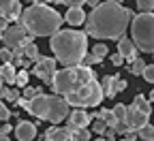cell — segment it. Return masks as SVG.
<instances>
[{"instance_id": "obj_19", "label": "cell", "mask_w": 154, "mask_h": 141, "mask_svg": "<svg viewBox=\"0 0 154 141\" xmlns=\"http://www.w3.org/2000/svg\"><path fill=\"white\" fill-rule=\"evenodd\" d=\"M0 75H2V79L7 84H15V77H17V71L13 64H5L2 69H0Z\"/></svg>"}, {"instance_id": "obj_25", "label": "cell", "mask_w": 154, "mask_h": 141, "mask_svg": "<svg viewBox=\"0 0 154 141\" xmlns=\"http://www.w3.org/2000/svg\"><path fill=\"white\" fill-rule=\"evenodd\" d=\"M111 113H113V118H116V122H124V118H126V105L118 103V105L111 109Z\"/></svg>"}, {"instance_id": "obj_27", "label": "cell", "mask_w": 154, "mask_h": 141, "mask_svg": "<svg viewBox=\"0 0 154 141\" xmlns=\"http://www.w3.org/2000/svg\"><path fill=\"white\" fill-rule=\"evenodd\" d=\"M71 141H90V133L86 128H79V130L71 133Z\"/></svg>"}, {"instance_id": "obj_21", "label": "cell", "mask_w": 154, "mask_h": 141, "mask_svg": "<svg viewBox=\"0 0 154 141\" xmlns=\"http://www.w3.org/2000/svg\"><path fill=\"white\" fill-rule=\"evenodd\" d=\"M96 120H103V122L107 124V128H111V126L116 124V118H113L111 109H101L99 113H96Z\"/></svg>"}, {"instance_id": "obj_7", "label": "cell", "mask_w": 154, "mask_h": 141, "mask_svg": "<svg viewBox=\"0 0 154 141\" xmlns=\"http://www.w3.org/2000/svg\"><path fill=\"white\" fill-rule=\"evenodd\" d=\"M19 107H26L32 115L41 118V120H47V113H49V96L47 94H36L34 98L26 100V98H19L17 100Z\"/></svg>"}, {"instance_id": "obj_42", "label": "cell", "mask_w": 154, "mask_h": 141, "mask_svg": "<svg viewBox=\"0 0 154 141\" xmlns=\"http://www.w3.org/2000/svg\"><path fill=\"white\" fill-rule=\"evenodd\" d=\"M86 2H88L92 9H96V7H99V0H86Z\"/></svg>"}, {"instance_id": "obj_32", "label": "cell", "mask_w": 154, "mask_h": 141, "mask_svg": "<svg viewBox=\"0 0 154 141\" xmlns=\"http://www.w3.org/2000/svg\"><path fill=\"white\" fill-rule=\"evenodd\" d=\"M141 77L146 79L148 84H154V64H148V66H146V71L141 73Z\"/></svg>"}, {"instance_id": "obj_29", "label": "cell", "mask_w": 154, "mask_h": 141, "mask_svg": "<svg viewBox=\"0 0 154 141\" xmlns=\"http://www.w3.org/2000/svg\"><path fill=\"white\" fill-rule=\"evenodd\" d=\"M143 71H146V62H143L141 58H137V60L133 62V66H131V73H133V75H141Z\"/></svg>"}, {"instance_id": "obj_8", "label": "cell", "mask_w": 154, "mask_h": 141, "mask_svg": "<svg viewBox=\"0 0 154 141\" xmlns=\"http://www.w3.org/2000/svg\"><path fill=\"white\" fill-rule=\"evenodd\" d=\"M2 41L7 43L9 49H15V47H19V45L32 43V36L26 34V28H24V26H17V24H15V26H7V28H5Z\"/></svg>"}, {"instance_id": "obj_33", "label": "cell", "mask_w": 154, "mask_h": 141, "mask_svg": "<svg viewBox=\"0 0 154 141\" xmlns=\"http://www.w3.org/2000/svg\"><path fill=\"white\" fill-rule=\"evenodd\" d=\"M92 130H94V133H99V135H105V130H107V124L103 122V120H94V124H92Z\"/></svg>"}, {"instance_id": "obj_4", "label": "cell", "mask_w": 154, "mask_h": 141, "mask_svg": "<svg viewBox=\"0 0 154 141\" xmlns=\"http://www.w3.org/2000/svg\"><path fill=\"white\" fill-rule=\"evenodd\" d=\"M92 79H96V77H94L90 66H82V64L79 66H66V69L56 73L51 88H54V92L58 96H69V94H73L77 90H82L86 84L92 81Z\"/></svg>"}, {"instance_id": "obj_17", "label": "cell", "mask_w": 154, "mask_h": 141, "mask_svg": "<svg viewBox=\"0 0 154 141\" xmlns=\"http://www.w3.org/2000/svg\"><path fill=\"white\" fill-rule=\"evenodd\" d=\"M116 79H118V75H107L103 77V81H101V90H103V96L105 98H113L116 94Z\"/></svg>"}, {"instance_id": "obj_31", "label": "cell", "mask_w": 154, "mask_h": 141, "mask_svg": "<svg viewBox=\"0 0 154 141\" xmlns=\"http://www.w3.org/2000/svg\"><path fill=\"white\" fill-rule=\"evenodd\" d=\"M28 77H30L28 71H19L17 77H15V84H17V86H22V88H26V86H28Z\"/></svg>"}, {"instance_id": "obj_1", "label": "cell", "mask_w": 154, "mask_h": 141, "mask_svg": "<svg viewBox=\"0 0 154 141\" xmlns=\"http://www.w3.org/2000/svg\"><path fill=\"white\" fill-rule=\"evenodd\" d=\"M133 11L122 7L120 2H113V0H107V2H101L96 9H92V13L86 17V32L94 38H120L124 36L128 22L133 19Z\"/></svg>"}, {"instance_id": "obj_13", "label": "cell", "mask_w": 154, "mask_h": 141, "mask_svg": "<svg viewBox=\"0 0 154 141\" xmlns=\"http://www.w3.org/2000/svg\"><path fill=\"white\" fill-rule=\"evenodd\" d=\"M0 17L2 19L22 17V5H19V0H0Z\"/></svg>"}, {"instance_id": "obj_11", "label": "cell", "mask_w": 154, "mask_h": 141, "mask_svg": "<svg viewBox=\"0 0 154 141\" xmlns=\"http://www.w3.org/2000/svg\"><path fill=\"white\" fill-rule=\"evenodd\" d=\"M148 122H150V113H143L141 109H137L135 105H128V107H126L124 124L128 126V130H135V133H137V130L143 128Z\"/></svg>"}, {"instance_id": "obj_50", "label": "cell", "mask_w": 154, "mask_h": 141, "mask_svg": "<svg viewBox=\"0 0 154 141\" xmlns=\"http://www.w3.org/2000/svg\"><path fill=\"white\" fill-rule=\"evenodd\" d=\"M152 56H154V54H152Z\"/></svg>"}, {"instance_id": "obj_20", "label": "cell", "mask_w": 154, "mask_h": 141, "mask_svg": "<svg viewBox=\"0 0 154 141\" xmlns=\"http://www.w3.org/2000/svg\"><path fill=\"white\" fill-rule=\"evenodd\" d=\"M133 105L137 107V109H141L143 113H152V105H150V100H148V98H146L143 94H137V96H135Z\"/></svg>"}, {"instance_id": "obj_22", "label": "cell", "mask_w": 154, "mask_h": 141, "mask_svg": "<svg viewBox=\"0 0 154 141\" xmlns=\"http://www.w3.org/2000/svg\"><path fill=\"white\" fill-rule=\"evenodd\" d=\"M0 98L9 100V103H17V100H19V92L15 88H2V90H0Z\"/></svg>"}, {"instance_id": "obj_43", "label": "cell", "mask_w": 154, "mask_h": 141, "mask_svg": "<svg viewBox=\"0 0 154 141\" xmlns=\"http://www.w3.org/2000/svg\"><path fill=\"white\" fill-rule=\"evenodd\" d=\"M2 84H5V79H2V75H0V90H2Z\"/></svg>"}, {"instance_id": "obj_30", "label": "cell", "mask_w": 154, "mask_h": 141, "mask_svg": "<svg viewBox=\"0 0 154 141\" xmlns=\"http://www.w3.org/2000/svg\"><path fill=\"white\" fill-rule=\"evenodd\" d=\"M0 58H2L5 64H13V62H15V56H13V51H11L9 47H5L2 51H0Z\"/></svg>"}, {"instance_id": "obj_18", "label": "cell", "mask_w": 154, "mask_h": 141, "mask_svg": "<svg viewBox=\"0 0 154 141\" xmlns=\"http://www.w3.org/2000/svg\"><path fill=\"white\" fill-rule=\"evenodd\" d=\"M64 19H66L71 26H79V24L86 22V13H84V9H69Z\"/></svg>"}, {"instance_id": "obj_12", "label": "cell", "mask_w": 154, "mask_h": 141, "mask_svg": "<svg viewBox=\"0 0 154 141\" xmlns=\"http://www.w3.org/2000/svg\"><path fill=\"white\" fill-rule=\"evenodd\" d=\"M88 124H90V113L86 109H75V111H71L66 130L69 133H75V130H79V128H86Z\"/></svg>"}, {"instance_id": "obj_47", "label": "cell", "mask_w": 154, "mask_h": 141, "mask_svg": "<svg viewBox=\"0 0 154 141\" xmlns=\"http://www.w3.org/2000/svg\"><path fill=\"white\" fill-rule=\"evenodd\" d=\"M2 32H5V30H0V41H2Z\"/></svg>"}, {"instance_id": "obj_45", "label": "cell", "mask_w": 154, "mask_h": 141, "mask_svg": "<svg viewBox=\"0 0 154 141\" xmlns=\"http://www.w3.org/2000/svg\"><path fill=\"white\" fill-rule=\"evenodd\" d=\"M94 141H107V139H103V137H99V139H94Z\"/></svg>"}, {"instance_id": "obj_2", "label": "cell", "mask_w": 154, "mask_h": 141, "mask_svg": "<svg viewBox=\"0 0 154 141\" xmlns=\"http://www.w3.org/2000/svg\"><path fill=\"white\" fill-rule=\"evenodd\" d=\"M49 47L64 66H79L88 51V38L79 30H58L51 36Z\"/></svg>"}, {"instance_id": "obj_41", "label": "cell", "mask_w": 154, "mask_h": 141, "mask_svg": "<svg viewBox=\"0 0 154 141\" xmlns=\"http://www.w3.org/2000/svg\"><path fill=\"white\" fill-rule=\"evenodd\" d=\"M135 139H137V133H126V141H135Z\"/></svg>"}, {"instance_id": "obj_16", "label": "cell", "mask_w": 154, "mask_h": 141, "mask_svg": "<svg viewBox=\"0 0 154 141\" xmlns=\"http://www.w3.org/2000/svg\"><path fill=\"white\" fill-rule=\"evenodd\" d=\"M41 141H71V133H69L66 128H56V126H51V128L45 133V137H43Z\"/></svg>"}, {"instance_id": "obj_39", "label": "cell", "mask_w": 154, "mask_h": 141, "mask_svg": "<svg viewBox=\"0 0 154 141\" xmlns=\"http://www.w3.org/2000/svg\"><path fill=\"white\" fill-rule=\"evenodd\" d=\"M11 130H13V128H11L9 124H5L2 128H0V137H9V133H11Z\"/></svg>"}, {"instance_id": "obj_26", "label": "cell", "mask_w": 154, "mask_h": 141, "mask_svg": "<svg viewBox=\"0 0 154 141\" xmlns=\"http://www.w3.org/2000/svg\"><path fill=\"white\" fill-rule=\"evenodd\" d=\"M107 54H109V49H107V45H103V43H96V45L92 47V56L99 58V60H103Z\"/></svg>"}, {"instance_id": "obj_34", "label": "cell", "mask_w": 154, "mask_h": 141, "mask_svg": "<svg viewBox=\"0 0 154 141\" xmlns=\"http://www.w3.org/2000/svg\"><path fill=\"white\" fill-rule=\"evenodd\" d=\"M11 118V111L5 103H0V122H7V120Z\"/></svg>"}, {"instance_id": "obj_36", "label": "cell", "mask_w": 154, "mask_h": 141, "mask_svg": "<svg viewBox=\"0 0 154 141\" xmlns=\"http://www.w3.org/2000/svg\"><path fill=\"white\" fill-rule=\"evenodd\" d=\"M69 9H82L84 5H86V0H66V2H64Z\"/></svg>"}, {"instance_id": "obj_5", "label": "cell", "mask_w": 154, "mask_h": 141, "mask_svg": "<svg viewBox=\"0 0 154 141\" xmlns=\"http://www.w3.org/2000/svg\"><path fill=\"white\" fill-rule=\"evenodd\" d=\"M133 43L143 54H154V13H139L131 24Z\"/></svg>"}, {"instance_id": "obj_37", "label": "cell", "mask_w": 154, "mask_h": 141, "mask_svg": "<svg viewBox=\"0 0 154 141\" xmlns=\"http://www.w3.org/2000/svg\"><path fill=\"white\" fill-rule=\"evenodd\" d=\"M111 64H113V66H122V64H124V58H122L120 54H113V56H111Z\"/></svg>"}, {"instance_id": "obj_14", "label": "cell", "mask_w": 154, "mask_h": 141, "mask_svg": "<svg viewBox=\"0 0 154 141\" xmlns=\"http://www.w3.org/2000/svg\"><path fill=\"white\" fill-rule=\"evenodd\" d=\"M15 137H17V141H32L36 137V126L32 122L22 120V122L15 126Z\"/></svg>"}, {"instance_id": "obj_46", "label": "cell", "mask_w": 154, "mask_h": 141, "mask_svg": "<svg viewBox=\"0 0 154 141\" xmlns=\"http://www.w3.org/2000/svg\"><path fill=\"white\" fill-rule=\"evenodd\" d=\"M54 2H66V0H54Z\"/></svg>"}, {"instance_id": "obj_23", "label": "cell", "mask_w": 154, "mask_h": 141, "mask_svg": "<svg viewBox=\"0 0 154 141\" xmlns=\"http://www.w3.org/2000/svg\"><path fill=\"white\" fill-rule=\"evenodd\" d=\"M22 49H24V58H26V60H32V62H36V58H38V49H36V45H34V43L22 45Z\"/></svg>"}, {"instance_id": "obj_24", "label": "cell", "mask_w": 154, "mask_h": 141, "mask_svg": "<svg viewBox=\"0 0 154 141\" xmlns=\"http://www.w3.org/2000/svg\"><path fill=\"white\" fill-rule=\"evenodd\" d=\"M137 137H141L143 141H154V126L146 124L143 128H139V130H137Z\"/></svg>"}, {"instance_id": "obj_49", "label": "cell", "mask_w": 154, "mask_h": 141, "mask_svg": "<svg viewBox=\"0 0 154 141\" xmlns=\"http://www.w3.org/2000/svg\"><path fill=\"white\" fill-rule=\"evenodd\" d=\"M122 141H126V139H122Z\"/></svg>"}, {"instance_id": "obj_28", "label": "cell", "mask_w": 154, "mask_h": 141, "mask_svg": "<svg viewBox=\"0 0 154 141\" xmlns=\"http://www.w3.org/2000/svg\"><path fill=\"white\" fill-rule=\"evenodd\" d=\"M137 9L141 13H152L154 11V0H137Z\"/></svg>"}, {"instance_id": "obj_35", "label": "cell", "mask_w": 154, "mask_h": 141, "mask_svg": "<svg viewBox=\"0 0 154 141\" xmlns=\"http://www.w3.org/2000/svg\"><path fill=\"white\" fill-rule=\"evenodd\" d=\"M101 62H103V60H99V58H94V56L90 54V56H86V58H84V62H82V66H90V64H101Z\"/></svg>"}, {"instance_id": "obj_10", "label": "cell", "mask_w": 154, "mask_h": 141, "mask_svg": "<svg viewBox=\"0 0 154 141\" xmlns=\"http://www.w3.org/2000/svg\"><path fill=\"white\" fill-rule=\"evenodd\" d=\"M56 60L54 58H41L38 56L36 58V62H34V75L38 77V79H43V84H54V77H56Z\"/></svg>"}, {"instance_id": "obj_38", "label": "cell", "mask_w": 154, "mask_h": 141, "mask_svg": "<svg viewBox=\"0 0 154 141\" xmlns=\"http://www.w3.org/2000/svg\"><path fill=\"white\" fill-rule=\"evenodd\" d=\"M126 86H128V84H126V79H120V77L116 79V92H122V90H126Z\"/></svg>"}, {"instance_id": "obj_9", "label": "cell", "mask_w": 154, "mask_h": 141, "mask_svg": "<svg viewBox=\"0 0 154 141\" xmlns=\"http://www.w3.org/2000/svg\"><path fill=\"white\" fill-rule=\"evenodd\" d=\"M69 103H66V98L64 96H49V113H47V120L51 124H58V122H62V120L71 113L69 111Z\"/></svg>"}, {"instance_id": "obj_44", "label": "cell", "mask_w": 154, "mask_h": 141, "mask_svg": "<svg viewBox=\"0 0 154 141\" xmlns=\"http://www.w3.org/2000/svg\"><path fill=\"white\" fill-rule=\"evenodd\" d=\"M0 141H9V137H0Z\"/></svg>"}, {"instance_id": "obj_40", "label": "cell", "mask_w": 154, "mask_h": 141, "mask_svg": "<svg viewBox=\"0 0 154 141\" xmlns=\"http://www.w3.org/2000/svg\"><path fill=\"white\" fill-rule=\"evenodd\" d=\"M105 139H107V141H113V139H116V133H113L111 128H107V130H105Z\"/></svg>"}, {"instance_id": "obj_15", "label": "cell", "mask_w": 154, "mask_h": 141, "mask_svg": "<svg viewBox=\"0 0 154 141\" xmlns=\"http://www.w3.org/2000/svg\"><path fill=\"white\" fill-rule=\"evenodd\" d=\"M118 54L122 56V58H128V60H137V47H135V43H133V38H128V36H122L120 41H118Z\"/></svg>"}, {"instance_id": "obj_3", "label": "cell", "mask_w": 154, "mask_h": 141, "mask_svg": "<svg viewBox=\"0 0 154 141\" xmlns=\"http://www.w3.org/2000/svg\"><path fill=\"white\" fill-rule=\"evenodd\" d=\"M22 26L30 36H54L60 30L64 19L60 17L56 9L43 5V2H34L26 11H22Z\"/></svg>"}, {"instance_id": "obj_6", "label": "cell", "mask_w": 154, "mask_h": 141, "mask_svg": "<svg viewBox=\"0 0 154 141\" xmlns=\"http://www.w3.org/2000/svg\"><path fill=\"white\" fill-rule=\"evenodd\" d=\"M66 98V103L73 105L75 109H84V107H96V105H101V100L105 98L103 96V90H101V84L96 81V79H92L90 84H86L82 90H77Z\"/></svg>"}, {"instance_id": "obj_48", "label": "cell", "mask_w": 154, "mask_h": 141, "mask_svg": "<svg viewBox=\"0 0 154 141\" xmlns=\"http://www.w3.org/2000/svg\"><path fill=\"white\" fill-rule=\"evenodd\" d=\"M150 96H152V100H154V90H152V94H150Z\"/></svg>"}]
</instances>
